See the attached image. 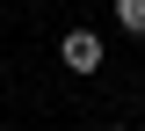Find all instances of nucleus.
Listing matches in <instances>:
<instances>
[{"label": "nucleus", "mask_w": 145, "mask_h": 131, "mask_svg": "<svg viewBox=\"0 0 145 131\" xmlns=\"http://www.w3.org/2000/svg\"><path fill=\"white\" fill-rule=\"evenodd\" d=\"M58 58H65L72 73H102V37H94V29H65Z\"/></svg>", "instance_id": "f257e3e1"}, {"label": "nucleus", "mask_w": 145, "mask_h": 131, "mask_svg": "<svg viewBox=\"0 0 145 131\" xmlns=\"http://www.w3.org/2000/svg\"><path fill=\"white\" fill-rule=\"evenodd\" d=\"M116 131H131V124H116Z\"/></svg>", "instance_id": "7ed1b4c3"}, {"label": "nucleus", "mask_w": 145, "mask_h": 131, "mask_svg": "<svg viewBox=\"0 0 145 131\" xmlns=\"http://www.w3.org/2000/svg\"><path fill=\"white\" fill-rule=\"evenodd\" d=\"M116 29H131V37H145V0H116Z\"/></svg>", "instance_id": "f03ea898"}]
</instances>
